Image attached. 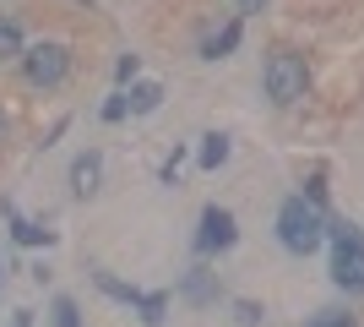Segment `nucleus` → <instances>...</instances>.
<instances>
[{"label":"nucleus","mask_w":364,"mask_h":327,"mask_svg":"<svg viewBox=\"0 0 364 327\" xmlns=\"http://www.w3.org/2000/svg\"><path fill=\"white\" fill-rule=\"evenodd\" d=\"M277 240L294 251V256H310V251L326 246V213H321V202H310V197H283V207H277Z\"/></svg>","instance_id":"obj_1"},{"label":"nucleus","mask_w":364,"mask_h":327,"mask_svg":"<svg viewBox=\"0 0 364 327\" xmlns=\"http://www.w3.org/2000/svg\"><path fill=\"white\" fill-rule=\"evenodd\" d=\"M326 240H332V284L364 295V229L348 218H326Z\"/></svg>","instance_id":"obj_2"},{"label":"nucleus","mask_w":364,"mask_h":327,"mask_svg":"<svg viewBox=\"0 0 364 327\" xmlns=\"http://www.w3.org/2000/svg\"><path fill=\"white\" fill-rule=\"evenodd\" d=\"M261 88H267V98H272L277 109L299 104L304 88H310V66H304V55H294V49H272L267 66H261Z\"/></svg>","instance_id":"obj_3"},{"label":"nucleus","mask_w":364,"mask_h":327,"mask_svg":"<svg viewBox=\"0 0 364 327\" xmlns=\"http://www.w3.org/2000/svg\"><path fill=\"white\" fill-rule=\"evenodd\" d=\"M22 82L28 88H60L65 77H71V44H60V38H38V44L22 49Z\"/></svg>","instance_id":"obj_4"},{"label":"nucleus","mask_w":364,"mask_h":327,"mask_svg":"<svg viewBox=\"0 0 364 327\" xmlns=\"http://www.w3.org/2000/svg\"><path fill=\"white\" fill-rule=\"evenodd\" d=\"M240 240V224L228 207H201V229H196V251L201 256H218V251H234Z\"/></svg>","instance_id":"obj_5"},{"label":"nucleus","mask_w":364,"mask_h":327,"mask_svg":"<svg viewBox=\"0 0 364 327\" xmlns=\"http://www.w3.org/2000/svg\"><path fill=\"white\" fill-rule=\"evenodd\" d=\"M98 180H104V153H76L71 158V197L76 202H87V197H98Z\"/></svg>","instance_id":"obj_6"},{"label":"nucleus","mask_w":364,"mask_h":327,"mask_svg":"<svg viewBox=\"0 0 364 327\" xmlns=\"http://www.w3.org/2000/svg\"><path fill=\"white\" fill-rule=\"evenodd\" d=\"M0 213L11 218V240L16 246H55V229H44V224H33V218H22L11 202H0Z\"/></svg>","instance_id":"obj_7"},{"label":"nucleus","mask_w":364,"mask_h":327,"mask_svg":"<svg viewBox=\"0 0 364 327\" xmlns=\"http://www.w3.org/2000/svg\"><path fill=\"white\" fill-rule=\"evenodd\" d=\"M228 153H234V142H228L223 131H207V137H201V153H196V164H201L207 175H213V170H223V164H228Z\"/></svg>","instance_id":"obj_8"},{"label":"nucleus","mask_w":364,"mask_h":327,"mask_svg":"<svg viewBox=\"0 0 364 327\" xmlns=\"http://www.w3.org/2000/svg\"><path fill=\"white\" fill-rule=\"evenodd\" d=\"M22 49H28L22 22H16V16H0V66H16V61H22Z\"/></svg>","instance_id":"obj_9"},{"label":"nucleus","mask_w":364,"mask_h":327,"mask_svg":"<svg viewBox=\"0 0 364 327\" xmlns=\"http://www.w3.org/2000/svg\"><path fill=\"white\" fill-rule=\"evenodd\" d=\"M92 289H98V295H109V300H120V306H131V311H136V300H141L136 284L114 279V273H92Z\"/></svg>","instance_id":"obj_10"},{"label":"nucleus","mask_w":364,"mask_h":327,"mask_svg":"<svg viewBox=\"0 0 364 327\" xmlns=\"http://www.w3.org/2000/svg\"><path fill=\"white\" fill-rule=\"evenodd\" d=\"M240 33H245V16H234V22H228L223 33H213V38H201V55H207V61H223L228 49H240Z\"/></svg>","instance_id":"obj_11"},{"label":"nucleus","mask_w":364,"mask_h":327,"mask_svg":"<svg viewBox=\"0 0 364 327\" xmlns=\"http://www.w3.org/2000/svg\"><path fill=\"white\" fill-rule=\"evenodd\" d=\"M125 104H131V115H152V109L164 104V82H131Z\"/></svg>","instance_id":"obj_12"},{"label":"nucleus","mask_w":364,"mask_h":327,"mask_svg":"<svg viewBox=\"0 0 364 327\" xmlns=\"http://www.w3.org/2000/svg\"><path fill=\"white\" fill-rule=\"evenodd\" d=\"M180 295L191 300V306H207V300L218 295V289H213V273H207V267H196V273H191V279L180 284Z\"/></svg>","instance_id":"obj_13"},{"label":"nucleus","mask_w":364,"mask_h":327,"mask_svg":"<svg viewBox=\"0 0 364 327\" xmlns=\"http://www.w3.org/2000/svg\"><path fill=\"white\" fill-rule=\"evenodd\" d=\"M164 311H168V295H164V289H152V295H141V300H136V316H141L147 327L164 322Z\"/></svg>","instance_id":"obj_14"},{"label":"nucleus","mask_w":364,"mask_h":327,"mask_svg":"<svg viewBox=\"0 0 364 327\" xmlns=\"http://www.w3.org/2000/svg\"><path fill=\"white\" fill-rule=\"evenodd\" d=\"M49 316H55V327H82V306H76L71 295H55V306H49Z\"/></svg>","instance_id":"obj_15"},{"label":"nucleus","mask_w":364,"mask_h":327,"mask_svg":"<svg viewBox=\"0 0 364 327\" xmlns=\"http://www.w3.org/2000/svg\"><path fill=\"white\" fill-rule=\"evenodd\" d=\"M136 77H141V55H120V61H114V82H120V88H131Z\"/></svg>","instance_id":"obj_16"},{"label":"nucleus","mask_w":364,"mask_h":327,"mask_svg":"<svg viewBox=\"0 0 364 327\" xmlns=\"http://www.w3.org/2000/svg\"><path fill=\"white\" fill-rule=\"evenodd\" d=\"M304 327H359V322H353L348 311H316V316H310Z\"/></svg>","instance_id":"obj_17"},{"label":"nucleus","mask_w":364,"mask_h":327,"mask_svg":"<svg viewBox=\"0 0 364 327\" xmlns=\"http://www.w3.org/2000/svg\"><path fill=\"white\" fill-rule=\"evenodd\" d=\"M98 115H104L109 125H114V120H125V115H131V104H125V88H114V98H109V104L98 109Z\"/></svg>","instance_id":"obj_18"},{"label":"nucleus","mask_w":364,"mask_h":327,"mask_svg":"<svg viewBox=\"0 0 364 327\" xmlns=\"http://www.w3.org/2000/svg\"><path fill=\"white\" fill-rule=\"evenodd\" d=\"M234 322H240V327H256L261 322V306H256V300H234Z\"/></svg>","instance_id":"obj_19"},{"label":"nucleus","mask_w":364,"mask_h":327,"mask_svg":"<svg viewBox=\"0 0 364 327\" xmlns=\"http://www.w3.org/2000/svg\"><path fill=\"white\" fill-rule=\"evenodd\" d=\"M267 0H234V16H250V11H261Z\"/></svg>","instance_id":"obj_20"},{"label":"nucleus","mask_w":364,"mask_h":327,"mask_svg":"<svg viewBox=\"0 0 364 327\" xmlns=\"http://www.w3.org/2000/svg\"><path fill=\"white\" fill-rule=\"evenodd\" d=\"M11 327H33V311H16V322Z\"/></svg>","instance_id":"obj_21"},{"label":"nucleus","mask_w":364,"mask_h":327,"mask_svg":"<svg viewBox=\"0 0 364 327\" xmlns=\"http://www.w3.org/2000/svg\"><path fill=\"white\" fill-rule=\"evenodd\" d=\"M0 142H6V109H0Z\"/></svg>","instance_id":"obj_22"},{"label":"nucleus","mask_w":364,"mask_h":327,"mask_svg":"<svg viewBox=\"0 0 364 327\" xmlns=\"http://www.w3.org/2000/svg\"><path fill=\"white\" fill-rule=\"evenodd\" d=\"M0 279H6V267H0Z\"/></svg>","instance_id":"obj_23"}]
</instances>
